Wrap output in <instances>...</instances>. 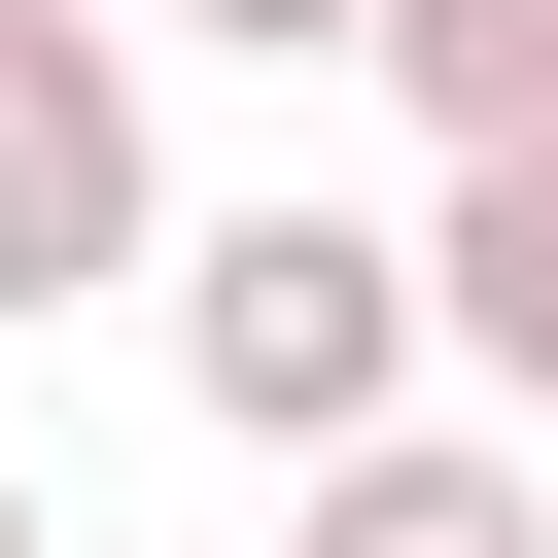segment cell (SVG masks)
<instances>
[{"instance_id": "cell-1", "label": "cell", "mask_w": 558, "mask_h": 558, "mask_svg": "<svg viewBox=\"0 0 558 558\" xmlns=\"http://www.w3.org/2000/svg\"><path fill=\"white\" fill-rule=\"evenodd\" d=\"M140 279H174L209 453H349V418H418V349H453V314H418V244H384V209H314V174H244V209H209V244H140Z\"/></svg>"}, {"instance_id": "cell-2", "label": "cell", "mask_w": 558, "mask_h": 558, "mask_svg": "<svg viewBox=\"0 0 558 558\" xmlns=\"http://www.w3.org/2000/svg\"><path fill=\"white\" fill-rule=\"evenodd\" d=\"M140 244H174V174H140V35H105V0H0V349L105 314Z\"/></svg>"}, {"instance_id": "cell-3", "label": "cell", "mask_w": 558, "mask_h": 558, "mask_svg": "<svg viewBox=\"0 0 558 558\" xmlns=\"http://www.w3.org/2000/svg\"><path fill=\"white\" fill-rule=\"evenodd\" d=\"M279 558H558V453L523 418H349V453H279Z\"/></svg>"}, {"instance_id": "cell-4", "label": "cell", "mask_w": 558, "mask_h": 558, "mask_svg": "<svg viewBox=\"0 0 558 558\" xmlns=\"http://www.w3.org/2000/svg\"><path fill=\"white\" fill-rule=\"evenodd\" d=\"M418 314L488 349V418L558 453V140H453V209H418Z\"/></svg>"}, {"instance_id": "cell-5", "label": "cell", "mask_w": 558, "mask_h": 558, "mask_svg": "<svg viewBox=\"0 0 558 558\" xmlns=\"http://www.w3.org/2000/svg\"><path fill=\"white\" fill-rule=\"evenodd\" d=\"M349 70H384L418 140H558V0H384Z\"/></svg>"}, {"instance_id": "cell-6", "label": "cell", "mask_w": 558, "mask_h": 558, "mask_svg": "<svg viewBox=\"0 0 558 558\" xmlns=\"http://www.w3.org/2000/svg\"><path fill=\"white\" fill-rule=\"evenodd\" d=\"M174 35H244V70H349V35H384V0H174Z\"/></svg>"}, {"instance_id": "cell-7", "label": "cell", "mask_w": 558, "mask_h": 558, "mask_svg": "<svg viewBox=\"0 0 558 558\" xmlns=\"http://www.w3.org/2000/svg\"><path fill=\"white\" fill-rule=\"evenodd\" d=\"M0 558H35V488H0Z\"/></svg>"}]
</instances>
